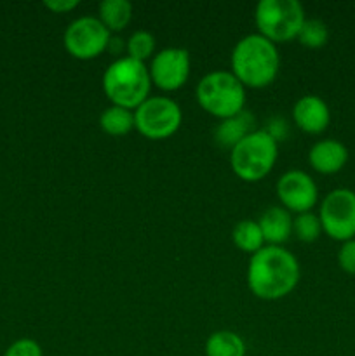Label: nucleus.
Returning <instances> with one entry per match:
<instances>
[{"instance_id": "nucleus-20", "label": "nucleus", "mask_w": 355, "mask_h": 356, "mask_svg": "<svg viewBox=\"0 0 355 356\" xmlns=\"http://www.w3.org/2000/svg\"><path fill=\"white\" fill-rule=\"evenodd\" d=\"M299 44L305 45L310 49H319L324 47L329 40V28L324 23L322 19H317V17H310L305 19L301 30L298 33Z\"/></svg>"}, {"instance_id": "nucleus-4", "label": "nucleus", "mask_w": 355, "mask_h": 356, "mask_svg": "<svg viewBox=\"0 0 355 356\" xmlns=\"http://www.w3.org/2000/svg\"><path fill=\"white\" fill-rule=\"evenodd\" d=\"M197 101L212 117L225 120L240 113L246 104V87L232 72L214 70L198 80Z\"/></svg>"}, {"instance_id": "nucleus-15", "label": "nucleus", "mask_w": 355, "mask_h": 356, "mask_svg": "<svg viewBox=\"0 0 355 356\" xmlns=\"http://www.w3.org/2000/svg\"><path fill=\"white\" fill-rule=\"evenodd\" d=\"M254 125H256L254 115L251 113V111L242 110L240 113L219 122L218 127L214 129V139L218 141V145L223 146V148L232 149L237 143L242 141L246 136H249L251 132L256 131Z\"/></svg>"}, {"instance_id": "nucleus-1", "label": "nucleus", "mask_w": 355, "mask_h": 356, "mask_svg": "<svg viewBox=\"0 0 355 356\" xmlns=\"http://www.w3.org/2000/svg\"><path fill=\"white\" fill-rule=\"evenodd\" d=\"M299 263L282 245H265L251 256L247 285L256 298L275 301L291 294L299 282Z\"/></svg>"}, {"instance_id": "nucleus-9", "label": "nucleus", "mask_w": 355, "mask_h": 356, "mask_svg": "<svg viewBox=\"0 0 355 356\" xmlns=\"http://www.w3.org/2000/svg\"><path fill=\"white\" fill-rule=\"evenodd\" d=\"M111 33L100 17L80 16L68 24L63 35L65 47L73 58L93 59L110 45Z\"/></svg>"}, {"instance_id": "nucleus-22", "label": "nucleus", "mask_w": 355, "mask_h": 356, "mask_svg": "<svg viewBox=\"0 0 355 356\" xmlns=\"http://www.w3.org/2000/svg\"><path fill=\"white\" fill-rule=\"evenodd\" d=\"M127 56L136 61L145 63L146 59L153 58L155 52V37L146 30H136L127 40Z\"/></svg>"}, {"instance_id": "nucleus-24", "label": "nucleus", "mask_w": 355, "mask_h": 356, "mask_svg": "<svg viewBox=\"0 0 355 356\" xmlns=\"http://www.w3.org/2000/svg\"><path fill=\"white\" fill-rule=\"evenodd\" d=\"M338 264L343 271L355 275V238L341 243L340 250H338Z\"/></svg>"}, {"instance_id": "nucleus-11", "label": "nucleus", "mask_w": 355, "mask_h": 356, "mask_svg": "<svg viewBox=\"0 0 355 356\" xmlns=\"http://www.w3.org/2000/svg\"><path fill=\"white\" fill-rule=\"evenodd\" d=\"M277 195L282 207L289 212L303 214L310 212L319 198V188L313 177L305 170L291 169L282 174L277 181Z\"/></svg>"}, {"instance_id": "nucleus-5", "label": "nucleus", "mask_w": 355, "mask_h": 356, "mask_svg": "<svg viewBox=\"0 0 355 356\" xmlns=\"http://www.w3.org/2000/svg\"><path fill=\"white\" fill-rule=\"evenodd\" d=\"M278 156V145L267 129H256L237 143L230 152L232 170L247 183H256L268 176Z\"/></svg>"}, {"instance_id": "nucleus-13", "label": "nucleus", "mask_w": 355, "mask_h": 356, "mask_svg": "<svg viewBox=\"0 0 355 356\" xmlns=\"http://www.w3.org/2000/svg\"><path fill=\"white\" fill-rule=\"evenodd\" d=\"M308 162L317 172L334 174L348 162V148L338 139H320L310 148Z\"/></svg>"}, {"instance_id": "nucleus-10", "label": "nucleus", "mask_w": 355, "mask_h": 356, "mask_svg": "<svg viewBox=\"0 0 355 356\" xmlns=\"http://www.w3.org/2000/svg\"><path fill=\"white\" fill-rule=\"evenodd\" d=\"M191 58L183 47H166L153 54L150 63V79L162 90H176L190 76Z\"/></svg>"}, {"instance_id": "nucleus-21", "label": "nucleus", "mask_w": 355, "mask_h": 356, "mask_svg": "<svg viewBox=\"0 0 355 356\" xmlns=\"http://www.w3.org/2000/svg\"><path fill=\"white\" fill-rule=\"evenodd\" d=\"M292 233L298 236L299 242H315L320 236V233H322V225H320L319 216L313 214L312 211L298 214L292 219Z\"/></svg>"}, {"instance_id": "nucleus-25", "label": "nucleus", "mask_w": 355, "mask_h": 356, "mask_svg": "<svg viewBox=\"0 0 355 356\" xmlns=\"http://www.w3.org/2000/svg\"><path fill=\"white\" fill-rule=\"evenodd\" d=\"M79 0H45L44 6L47 7L49 10H52V13L63 14L70 13V10H73L75 7H79Z\"/></svg>"}, {"instance_id": "nucleus-3", "label": "nucleus", "mask_w": 355, "mask_h": 356, "mask_svg": "<svg viewBox=\"0 0 355 356\" xmlns=\"http://www.w3.org/2000/svg\"><path fill=\"white\" fill-rule=\"evenodd\" d=\"M101 83L111 103L127 110H136L146 97H150L152 79L145 63L125 56L108 65Z\"/></svg>"}, {"instance_id": "nucleus-6", "label": "nucleus", "mask_w": 355, "mask_h": 356, "mask_svg": "<svg viewBox=\"0 0 355 356\" xmlns=\"http://www.w3.org/2000/svg\"><path fill=\"white\" fill-rule=\"evenodd\" d=\"M305 19V9L298 0H260L254 10L260 35L274 44L298 38Z\"/></svg>"}, {"instance_id": "nucleus-17", "label": "nucleus", "mask_w": 355, "mask_h": 356, "mask_svg": "<svg viewBox=\"0 0 355 356\" xmlns=\"http://www.w3.org/2000/svg\"><path fill=\"white\" fill-rule=\"evenodd\" d=\"M132 17V3L129 0H103L100 3V19L108 31H122Z\"/></svg>"}, {"instance_id": "nucleus-18", "label": "nucleus", "mask_w": 355, "mask_h": 356, "mask_svg": "<svg viewBox=\"0 0 355 356\" xmlns=\"http://www.w3.org/2000/svg\"><path fill=\"white\" fill-rule=\"evenodd\" d=\"M100 125L106 134L125 136L134 129V111L111 104L100 115Z\"/></svg>"}, {"instance_id": "nucleus-12", "label": "nucleus", "mask_w": 355, "mask_h": 356, "mask_svg": "<svg viewBox=\"0 0 355 356\" xmlns=\"http://www.w3.org/2000/svg\"><path fill=\"white\" fill-rule=\"evenodd\" d=\"M292 120L308 134H320L331 122V110L326 101L315 94L301 96L292 106Z\"/></svg>"}, {"instance_id": "nucleus-16", "label": "nucleus", "mask_w": 355, "mask_h": 356, "mask_svg": "<svg viewBox=\"0 0 355 356\" xmlns=\"http://www.w3.org/2000/svg\"><path fill=\"white\" fill-rule=\"evenodd\" d=\"M205 356H246V343L233 330H216L205 341Z\"/></svg>"}, {"instance_id": "nucleus-2", "label": "nucleus", "mask_w": 355, "mask_h": 356, "mask_svg": "<svg viewBox=\"0 0 355 356\" xmlns=\"http://www.w3.org/2000/svg\"><path fill=\"white\" fill-rule=\"evenodd\" d=\"M232 73L244 87L270 86L281 68V56L277 45L260 33H251L240 38L232 51Z\"/></svg>"}, {"instance_id": "nucleus-7", "label": "nucleus", "mask_w": 355, "mask_h": 356, "mask_svg": "<svg viewBox=\"0 0 355 356\" xmlns=\"http://www.w3.org/2000/svg\"><path fill=\"white\" fill-rule=\"evenodd\" d=\"M183 122L181 106L171 97L150 96L134 110V127L148 139H166Z\"/></svg>"}, {"instance_id": "nucleus-14", "label": "nucleus", "mask_w": 355, "mask_h": 356, "mask_svg": "<svg viewBox=\"0 0 355 356\" xmlns=\"http://www.w3.org/2000/svg\"><path fill=\"white\" fill-rule=\"evenodd\" d=\"M258 225L268 245H282L292 233V216L287 209L271 205L260 216Z\"/></svg>"}, {"instance_id": "nucleus-8", "label": "nucleus", "mask_w": 355, "mask_h": 356, "mask_svg": "<svg viewBox=\"0 0 355 356\" xmlns=\"http://www.w3.org/2000/svg\"><path fill=\"white\" fill-rule=\"evenodd\" d=\"M322 232L331 238L347 242L355 236V191L336 188L324 197L319 209Z\"/></svg>"}, {"instance_id": "nucleus-23", "label": "nucleus", "mask_w": 355, "mask_h": 356, "mask_svg": "<svg viewBox=\"0 0 355 356\" xmlns=\"http://www.w3.org/2000/svg\"><path fill=\"white\" fill-rule=\"evenodd\" d=\"M3 356H44L42 353V348L37 341L33 339H17L10 344L6 350V355Z\"/></svg>"}, {"instance_id": "nucleus-19", "label": "nucleus", "mask_w": 355, "mask_h": 356, "mask_svg": "<svg viewBox=\"0 0 355 356\" xmlns=\"http://www.w3.org/2000/svg\"><path fill=\"white\" fill-rule=\"evenodd\" d=\"M232 240L242 252L254 254L265 247L263 233H261L260 225L254 219H242L233 226Z\"/></svg>"}]
</instances>
